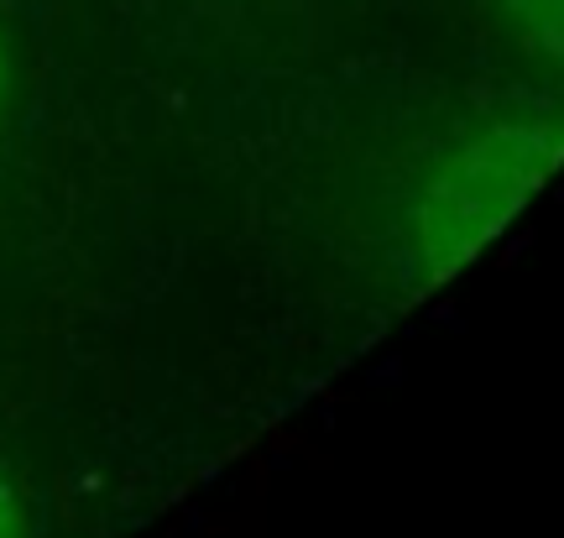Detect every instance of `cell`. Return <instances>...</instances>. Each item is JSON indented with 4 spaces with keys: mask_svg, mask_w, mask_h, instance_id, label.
Wrapping results in <instances>:
<instances>
[{
    "mask_svg": "<svg viewBox=\"0 0 564 538\" xmlns=\"http://www.w3.org/2000/svg\"><path fill=\"white\" fill-rule=\"evenodd\" d=\"M564 162V120L486 116L423 173L408 204V257L419 278H449L518 215Z\"/></svg>",
    "mask_w": 564,
    "mask_h": 538,
    "instance_id": "cell-1",
    "label": "cell"
},
{
    "mask_svg": "<svg viewBox=\"0 0 564 538\" xmlns=\"http://www.w3.org/2000/svg\"><path fill=\"white\" fill-rule=\"evenodd\" d=\"M497 11L533 58L564 74V0H497Z\"/></svg>",
    "mask_w": 564,
    "mask_h": 538,
    "instance_id": "cell-2",
    "label": "cell"
},
{
    "mask_svg": "<svg viewBox=\"0 0 564 538\" xmlns=\"http://www.w3.org/2000/svg\"><path fill=\"white\" fill-rule=\"evenodd\" d=\"M0 538H26V523H21V502L11 492V481L0 476Z\"/></svg>",
    "mask_w": 564,
    "mask_h": 538,
    "instance_id": "cell-3",
    "label": "cell"
},
{
    "mask_svg": "<svg viewBox=\"0 0 564 538\" xmlns=\"http://www.w3.org/2000/svg\"><path fill=\"white\" fill-rule=\"evenodd\" d=\"M6 89H11V68H6V42H0V110H6Z\"/></svg>",
    "mask_w": 564,
    "mask_h": 538,
    "instance_id": "cell-4",
    "label": "cell"
}]
</instances>
